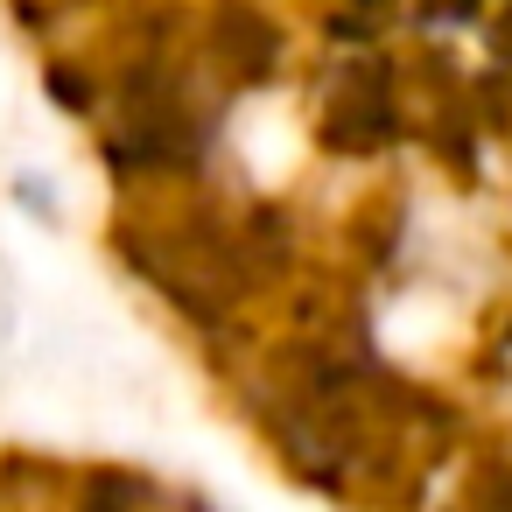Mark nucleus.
Here are the masks:
<instances>
[{"mask_svg":"<svg viewBox=\"0 0 512 512\" xmlns=\"http://www.w3.org/2000/svg\"><path fill=\"white\" fill-rule=\"evenodd\" d=\"M288 57V36L260 15V8H218L211 15V36H204V64L218 78H239V85H267Z\"/></svg>","mask_w":512,"mask_h":512,"instance_id":"2","label":"nucleus"},{"mask_svg":"<svg viewBox=\"0 0 512 512\" xmlns=\"http://www.w3.org/2000/svg\"><path fill=\"white\" fill-rule=\"evenodd\" d=\"M78 512H148V484L141 477H120V470H99V477H85Z\"/></svg>","mask_w":512,"mask_h":512,"instance_id":"3","label":"nucleus"},{"mask_svg":"<svg viewBox=\"0 0 512 512\" xmlns=\"http://www.w3.org/2000/svg\"><path fill=\"white\" fill-rule=\"evenodd\" d=\"M358 8H372V0H358Z\"/></svg>","mask_w":512,"mask_h":512,"instance_id":"5","label":"nucleus"},{"mask_svg":"<svg viewBox=\"0 0 512 512\" xmlns=\"http://www.w3.org/2000/svg\"><path fill=\"white\" fill-rule=\"evenodd\" d=\"M400 127H407V106H400V85H393L386 64L358 57L330 78V92H323V141L330 148L372 155V148L400 141Z\"/></svg>","mask_w":512,"mask_h":512,"instance_id":"1","label":"nucleus"},{"mask_svg":"<svg viewBox=\"0 0 512 512\" xmlns=\"http://www.w3.org/2000/svg\"><path fill=\"white\" fill-rule=\"evenodd\" d=\"M463 512H512V463L477 470V484H470V505H463Z\"/></svg>","mask_w":512,"mask_h":512,"instance_id":"4","label":"nucleus"}]
</instances>
